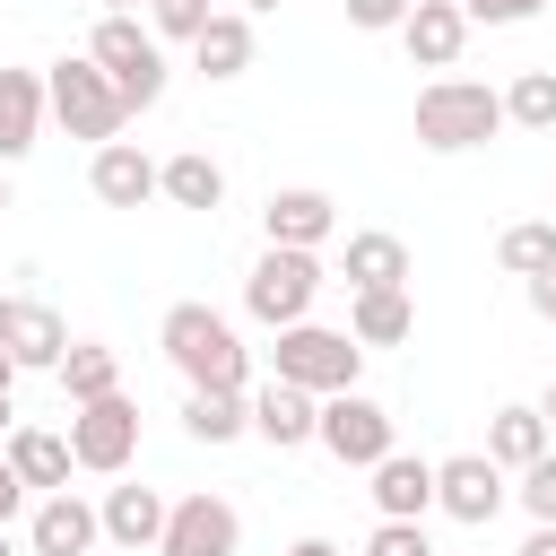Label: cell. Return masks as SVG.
Returning a JSON list of instances; mask_svg holds the SVG:
<instances>
[{
    "label": "cell",
    "instance_id": "1",
    "mask_svg": "<svg viewBox=\"0 0 556 556\" xmlns=\"http://www.w3.org/2000/svg\"><path fill=\"white\" fill-rule=\"evenodd\" d=\"M156 348L174 356V374H182L191 391H243V374H252L235 321L208 313V304H174V313L156 321Z\"/></svg>",
    "mask_w": 556,
    "mask_h": 556
},
{
    "label": "cell",
    "instance_id": "2",
    "mask_svg": "<svg viewBox=\"0 0 556 556\" xmlns=\"http://www.w3.org/2000/svg\"><path fill=\"white\" fill-rule=\"evenodd\" d=\"M495 130H504V96L486 78H434V87H417V148L460 156V148H486Z\"/></svg>",
    "mask_w": 556,
    "mask_h": 556
},
{
    "label": "cell",
    "instance_id": "3",
    "mask_svg": "<svg viewBox=\"0 0 556 556\" xmlns=\"http://www.w3.org/2000/svg\"><path fill=\"white\" fill-rule=\"evenodd\" d=\"M269 365H278V382H304L313 400H330V391H356V365H365V348H356V330L287 321V330H278V348H269Z\"/></svg>",
    "mask_w": 556,
    "mask_h": 556
},
{
    "label": "cell",
    "instance_id": "4",
    "mask_svg": "<svg viewBox=\"0 0 556 556\" xmlns=\"http://www.w3.org/2000/svg\"><path fill=\"white\" fill-rule=\"evenodd\" d=\"M43 87H52V122H61L70 139H96V148H104V139H122L130 104H122V87L96 70V52H87V61H52V78H43Z\"/></svg>",
    "mask_w": 556,
    "mask_h": 556
},
{
    "label": "cell",
    "instance_id": "5",
    "mask_svg": "<svg viewBox=\"0 0 556 556\" xmlns=\"http://www.w3.org/2000/svg\"><path fill=\"white\" fill-rule=\"evenodd\" d=\"M313 295H321V261H313V252H295V243H269V252L252 261V278H243V313H252V321H269V330L304 321V313H313Z\"/></svg>",
    "mask_w": 556,
    "mask_h": 556
},
{
    "label": "cell",
    "instance_id": "6",
    "mask_svg": "<svg viewBox=\"0 0 556 556\" xmlns=\"http://www.w3.org/2000/svg\"><path fill=\"white\" fill-rule=\"evenodd\" d=\"M87 52H96V70L122 87V104H130V113H148V104L165 96V52H156V26H139V17H104Z\"/></svg>",
    "mask_w": 556,
    "mask_h": 556
},
{
    "label": "cell",
    "instance_id": "7",
    "mask_svg": "<svg viewBox=\"0 0 556 556\" xmlns=\"http://www.w3.org/2000/svg\"><path fill=\"white\" fill-rule=\"evenodd\" d=\"M313 443H321L339 469H374L382 452H400V443H391V408H382V400H365V391H330V400H321V434H313Z\"/></svg>",
    "mask_w": 556,
    "mask_h": 556
},
{
    "label": "cell",
    "instance_id": "8",
    "mask_svg": "<svg viewBox=\"0 0 556 556\" xmlns=\"http://www.w3.org/2000/svg\"><path fill=\"white\" fill-rule=\"evenodd\" d=\"M70 452H78V469H96V478H122V469H130V452H139V400L104 391V400L70 408Z\"/></svg>",
    "mask_w": 556,
    "mask_h": 556
},
{
    "label": "cell",
    "instance_id": "9",
    "mask_svg": "<svg viewBox=\"0 0 556 556\" xmlns=\"http://www.w3.org/2000/svg\"><path fill=\"white\" fill-rule=\"evenodd\" d=\"M504 460H486V452H452V460H434V504L452 513V521H469V530H486L495 513H504Z\"/></svg>",
    "mask_w": 556,
    "mask_h": 556
},
{
    "label": "cell",
    "instance_id": "10",
    "mask_svg": "<svg viewBox=\"0 0 556 556\" xmlns=\"http://www.w3.org/2000/svg\"><path fill=\"white\" fill-rule=\"evenodd\" d=\"M235 547H243V513L226 495H182L156 539V556H235Z\"/></svg>",
    "mask_w": 556,
    "mask_h": 556
},
{
    "label": "cell",
    "instance_id": "11",
    "mask_svg": "<svg viewBox=\"0 0 556 556\" xmlns=\"http://www.w3.org/2000/svg\"><path fill=\"white\" fill-rule=\"evenodd\" d=\"M0 348H9L26 374H61L70 330H61V313H52L43 295H0Z\"/></svg>",
    "mask_w": 556,
    "mask_h": 556
},
{
    "label": "cell",
    "instance_id": "12",
    "mask_svg": "<svg viewBox=\"0 0 556 556\" xmlns=\"http://www.w3.org/2000/svg\"><path fill=\"white\" fill-rule=\"evenodd\" d=\"M87 182H96L104 208H148V200L165 191V165H156L148 148H130V139H104L96 165H87Z\"/></svg>",
    "mask_w": 556,
    "mask_h": 556
},
{
    "label": "cell",
    "instance_id": "13",
    "mask_svg": "<svg viewBox=\"0 0 556 556\" xmlns=\"http://www.w3.org/2000/svg\"><path fill=\"white\" fill-rule=\"evenodd\" d=\"M261 226H269V243H295V252H321V243L339 235V200H330V191H313V182H295V191H269V208H261Z\"/></svg>",
    "mask_w": 556,
    "mask_h": 556
},
{
    "label": "cell",
    "instance_id": "14",
    "mask_svg": "<svg viewBox=\"0 0 556 556\" xmlns=\"http://www.w3.org/2000/svg\"><path fill=\"white\" fill-rule=\"evenodd\" d=\"M252 434L278 443V452H295V443L321 434V400H313L304 382H278V374H269V382L252 391Z\"/></svg>",
    "mask_w": 556,
    "mask_h": 556
},
{
    "label": "cell",
    "instance_id": "15",
    "mask_svg": "<svg viewBox=\"0 0 556 556\" xmlns=\"http://www.w3.org/2000/svg\"><path fill=\"white\" fill-rule=\"evenodd\" d=\"M400 43H408L417 70H452L460 43H469V9H460V0H417V9L400 17Z\"/></svg>",
    "mask_w": 556,
    "mask_h": 556
},
{
    "label": "cell",
    "instance_id": "16",
    "mask_svg": "<svg viewBox=\"0 0 556 556\" xmlns=\"http://www.w3.org/2000/svg\"><path fill=\"white\" fill-rule=\"evenodd\" d=\"M96 539H104V513H96L87 495H70V486H61V495H43V504H35V530H26V547H35V556H87Z\"/></svg>",
    "mask_w": 556,
    "mask_h": 556
},
{
    "label": "cell",
    "instance_id": "17",
    "mask_svg": "<svg viewBox=\"0 0 556 556\" xmlns=\"http://www.w3.org/2000/svg\"><path fill=\"white\" fill-rule=\"evenodd\" d=\"M43 113H52V87L35 70H0V165H17L43 139Z\"/></svg>",
    "mask_w": 556,
    "mask_h": 556
},
{
    "label": "cell",
    "instance_id": "18",
    "mask_svg": "<svg viewBox=\"0 0 556 556\" xmlns=\"http://www.w3.org/2000/svg\"><path fill=\"white\" fill-rule=\"evenodd\" d=\"M374 504H382V521H426V513H434V460L382 452V460H374Z\"/></svg>",
    "mask_w": 556,
    "mask_h": 556
},
{
    "label": "cell",
    "instance_id": "19",
    "mask_svg": "<svg viewBox=\"0 0 556 556\" xmlns=\"http://www.w3.org/2000/svg\"><path fill=\"white\" fill-rule=\"evenodd\" d=\"M9 469H17L35 495H61V486H70V469H78V452H70V434H43V426H9Z\"/></svg>",
    "mask_w": 556,
    "mask_h": 556
},
{
    "label": "cell",
    "instance_id": "20",
    "mask_svg": "<svg viewBox=\"0 0 556 556\" xmlns=\"http://www.w3.org/2000/svg\"><path fill=\"white\" fill-rule=\"evenodd\" d=\"M96 513H104V539L139 556V547H156V539H165V513H174V504H165L156 486H113Z\"/></svg>",
    "mask_w": 556,
    "mask_h": 556
},
{
    "label": "cell",
    "instance_id": "21",
    "mask_svg": "<svg viewBox=\"0 0 556 556\" xmlns=\"http://www.w3.org/2000/svg\"><path fill=\"white\" fill-rule=\"evenodd\" d=\"M339 278H348V295H365V287H408V243L400 235H348V252H339Z\"/></svg>",
    "mask_w": 556,
    "mask_h": 556
},
{
    "label": "cell",
    "instance_id": "22",
    "mask_svg": "<svg viewBox=\"0 0 556 556\" xmlns=\"http://www.w3.org/2000/svg\"><path fill=\"white\" fill-rule=\"evenodd\" d=\"M348 330H356V348H400V339L417 330L408 287H365V295H356V313H348Z\"/></svg>",
    "mask_w": 556,
    "mask_h": 556
},
{
    "label": "cell",
    "instance_id": "23",
    "mask_svg": "<svg viewBox=\"0 0 556 556\" xmlns=\"http://www.w3.org/2000/svg\"><path fill=\"white\" fill-rule=\"evenodd\" d=\"M191 61H200L208 78H243V70H252V17H243V9H217V17L200 26Z\"/></svg>",
    "mask_w": 556,
    "mask_h": 556
},
{
    "label": "cell",
    "instance_id": "24",
    "mask_svg": "<svg viewBox=\"0 0 556 556\" xmlns=\"http://www.w3.org/2000/svg\"><path fill=\"white\" fill-rule=\"evenodd\" d=\"M182 434H191V443H235V434H252V391H191V400H182Z\"/></svg>",
    "mask_w": 556,
    "mask_h": 556
},
{
    "label": "cell",
    "instance_id": "25",
    "mask_svg": "<svg viewBox=\"0 0 556 556\" xmlns=\"http://www.w3.org/2000/svg\"><path fill=\"white\" fill-rule=\"evenodd\" d=\"M165 200H174V208H217V200H226V165H217L208 148L165 156Z\"/></svg>",
    "mask_w": 556,
    "mask_h": 556
},
{
    "label": "cell",
    "instance_id": "26",
    "mask_svg": "<svg viewBox=\"0 0 556 556\" xmlns=\"http://www.w3.org/2000/svg\"><path fill=\"white\" fill-rule=\"evenodd\" d=\"M61 391H70V408H87V400L122 391V356H113V348H96V339H70V356H61Z\"/></svg>",
    "mask_w": 556,
    "mask_h": 556
},
{
    "label": "cell",
    "instance_id": "27",
    "mask_svg": "<svg viewBox=\"0 0 556 556\" xmlns=\"http://www.w3.org/2000/svg\"><path fill=\"white\" fill-rule=\"evenodd\" d=\"M539 452H547V417H539V408H495V426H486V460L530 469Z\"/></svg>",
    "mask_w": 556,
    "mask_h": 556
},
{
    "label": "cell",
    "instance_id": "28",
    "mask_svg": "<svg viewBox=\"0 0 556 556\" xmlns=\"http://www.w3.org/2000/svg\"><path fill=\"white\" fill-rule=\"evenodd\" d=\"M504 122L513 130H556V70H521L504 87Z\"/></svg>",
    "mask_w": 556,
    "mask_h": 556
},
{
    "label": "cell",
    "instance_id": "29",
    "mask_svg": "<svg viewBox=\"0 0 556 556\" xmlns=\"http://www.w3.org/2000/svg\"><path fill=\"white\" fill-rule=\"evenodd\" d=\"M495 261H504L513 278H539V269L556 261V217H530V226H504V243H495Z\"/></svg>",
    "mask_w": 556,
    "mask_h": 556
},
{
    "label": "cell",
    "instance_id": "30",
    "mask_svg": "<svg viewBox=\"0 0 556 556\" xmlns=\"http://www.w3.org/2000/svg\"><path fill=\"white\" fill-rule=\"evenodd\" d=\"M217 9L208 0H148V26L156 35H174V43H200V26H208Z\"/></svg>",
    "mask_w": 556,
    "mask_h": 556
},
{
    "label": "cell",
    "instance_id": "31",
    "mask_svg": "<svg viewBox=\"0 0 556 556\" xmlns=\"http://www.w3.org/2000/svg\"><path fill=\"white\" fill-rule=\"evenodd\" d=\"M521 504H530V521H556V452H539L530 469H521V486H513Z\"/></svg>",
    "mask_w": 556,
    "mask_h": 556
},
{
    "label": "cell",
    "instance_id": "32",
    "mask_svg": "<svg viewBox=\"0 0 556 556\" xmlns=\"http://www.w3.org/2000/svg\"><path fill=\"white\" fill-rule=\"evenodd\" d=\"M365 556H434V539H426V521H382L365 539Z\"/></svg>",
    "mask_w": 556,
    "mask_h": 556
},
{
    "label": "cell",
    "instance_id": "33",
    "mask_svg": "<svg viewBox=\"0 0 556 556\" xmlns=\"http://www.w3.org/2000/svg\"><path fill=\"white\" fill-rule=\"evenodd\" d=\"M469 9V26H521V17H539L547 0H460Z\"/></svg>",
    "mask_w": 556,
    "mask_h": 556
},
{
    "label": "cell",
    "instance_id": "34",
    "mask_svg": "<svg viewBox=\"0 0 556 556\" xmlns=\"http://www.w3.org/2000/svg\"><path fill=\"white\" fill-rule=\"evenodd\" d=\"M417 0H348V26H365V35H382V26H400Z\"/></svg>",
    "mask_w": 556,
    "mask_h": 556
},
{
    "label": "cell",
    "instance_id": "35",
    "mask_svg": "<svg viewBox=\"0 0 556 556\" xmlns=\"http://www.w3.org/2000/svg\"><path fill=\"white\" fill-rule=\"evenodd\" d=\"M530 313H539V321H556V261L530 278Z\"/></svg>",
    "mask_w": 556,
    "mask_h": 556
},
{
    "label": "cell",
    "instance_id": "36",
    "mask_svg": "<svg viewBox=\"0 0 556 556\" xmlns=\"http://www.w3.org/2000/svg\"><path fill=\"white\" fill-rule=\"evenodd\" d=\"M26 495H35V486H26V478H17V469H9V452H0V521H9V513H17V504H26Z\"/></svg>",
    "mask_w": 556,
    "mask_h": 556
},
{
    "label": "cell",
    "instance_id": "37",
    "mask_svg": "<svg viewBox=\"0 0 556 556\" xmlns=\"http://www.w3.org/2000/svg\"><path fill=\"white\" fill-rule=\"evenodd\" d=\"M521 556H556V521H539V530L521 539Z\"/></svg>",
    "mask_w": 556,
    "mask_h": 556
},
{
    "label": "cell",
    "instance_id": "38",
    "mask_svg": "<svg viewBox=\"0 0 556 556\" xmlns=\"http://www.w3.org/2000/svg\"><path fill=\"white\" fill-rule=\"evenodd\" d=\"M17 374H26V365H17L9 348H0V400H9V382H17Z\"/></svg>",
    "mask_w": 556,
    "mask_h": 556
},
{
    "label": "cell",
    "instance_id": "39",
    "mask_svg": "<svg viewBox=\"0 0 556 556\" xmlns=\"http://www.w3.org/2000/svg\"><path fill=\"white\" fill-rule=\"evenodd\" d=\"M287 556H339V547H330V539H295Z\"/></svg>",
    "mask_w": 556,
    "mask_h": 556
},
{
    "label": "cell",
    "instance_id": "40",
    "mask_svg": "<svg viewBox=\"0 0 556 556\" xmlns=\"http://www.w3.org/2000/svg\"><path fill=\"white\" fill-rule=\"evenodd\" d=\"M539 417H547V426H556V382H547V400H539Z\"/></svg>",
    "mask_w": 556,
    "mask_h": 556
},
{
    "label": "cell",
    "instance_id": "41",
    "mask_svg": "<svg viewBox=\"0 0 556 556\" xmlns=\"http://www.w3.org/2000/svg\"><path fill=\"white\" fill-rule=\"evenodd\" d=\"M130 9H139V0H104V17H130Z\"/></svg>",
    "mask_w": 556,
    "mask_h": 556
},
{
    "label": "cell",
    "instance_id": "42",
    "mask_svg": "<svg viewBox=\"0 0 556 556\" xmlns=\"http://www.w3.org/2000/svg\"><path fill=\"white\" fill-rule=\"evenodd\" d=\"M0 556H17V547H9V521H0Z\"/></svg>",
    "mask_w": 556,
    "mask_h": 556
},
{
    "label": "cell",
    "instance_id": "43",
    "mask_svg": "<svg viewBox=\"0 0 556 556\" xmlns=\"http://www.w3.org/2000/svg\"><path fill=\"white\" fill-rule=\"evenodd\" d=\"M0 434H9V400H0Z\"/></svg>",
    "mask_w": 556,
    "mask_h": 556
},
{
    "label": "cell",
    "instance_id": "44",
    "mask_svg": "<svg viewBox=\"0 0 556 556\" xmlns=\"http://www.w3.org/2000/svg\"><path fill=\"white\" fill-rule=\"evenodd\" d=\"M243 9H278V0H243Z\"/></svg>",
    "mask_w": 556,
    "mask_h": 556
},
{
    "label": "cell",
    "instance_id": "45",
    "mask_svg": "<svg viewBox=\"0 0 556 556\" xmlns=\"http://www.w3.org/2000/svg\"><path fill=\"white\" fill-rule=\"evenodd\" d=\"M0 208H9V174H0Z\"/></svg>",
    "mask_w": 556,
    "mask_h": 556
},
{
    "label": "cell",
    "instance_id": "46",
    "mask_svg": "<svg viewBox=\"0 0 556 556\" xmlns=\"http://www.w3.org/2000/svg\"><path fill=\"white\" fill-rule=\"evenodd\" d=\"M547 217H556V200H547Z\"/></svg>",
    "mask_w": 556,
    "mask_h": 556
}]
</instances>
